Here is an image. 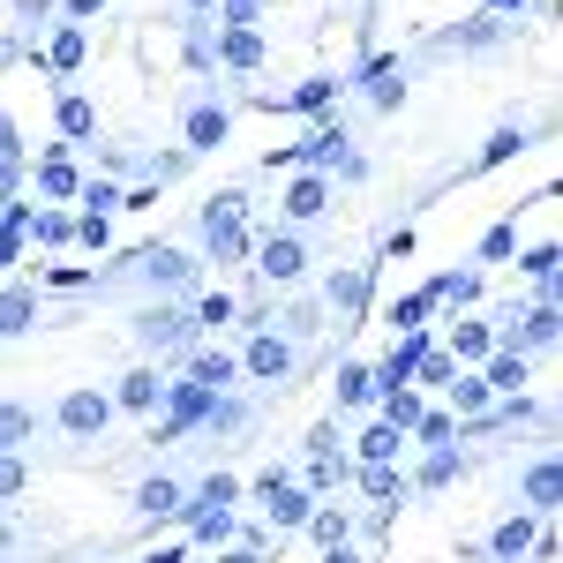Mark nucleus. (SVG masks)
Masks as SVG:
<instances>
[{"instance_id":"58836bf2","label":"nucleus","mask_w":563,"mask_h":563,"mask_svg":"<svg viewBox=\"0 0 563 563\" xmlns=\"http://www.w3.org/2000/svg\"><path fill=\"white\" fill-rule=\"evenodd\" d=\"M0 496H23V459L15 451H0Z\"/></svg>"},{"instance_id":"a19ab883","label":"nucleus","mask_w":563,"mask_h":563,"mask_svg":"<svg viewBox=\"0 0 563 563\" xmlns=\"http://www.w3.org/2000/svg\"><path fill=\"white\" fill-rule=\"evenodd\" d=\"M361 488H368V496H398V474H390V466H368Z\"/></svg>"},{"instance_id":"49530a36","label":"nucleus","mask_w":563,"mask_h":563,"mask_svg":"<svg viewBox=\"0 0 563 563\" xmlns=\"http://www.w3.org/2000/svg\"><path fill=\"white\" fill-rule=\"evenodd\" d=\"M15 8H23V15H45V8H53V0H15Z\"/></svg>"},{"instance_id":"e433bc0d","label":"nucleus","mask_w":563,"mask_h":563,"mask_svg":"<svg viewBox=\"0 0 563 563\" xmlns=\"http://www.w3.org/2000/svg\"><path fill=\"white\" fill-rule=\"evenodd\" d=\"M413 429H421V443H435V451H443V443H451V413H421Z\"/></svg>"},{"instance_id":"c9c22d12","label":"nucleus","mask_w":563,"mask_h":563,"mask_svg":"<svg viewBox=\"0 0 563 563\" xmlns=\"http://www.w3.org/2000/svg\"><path fill=\"white\" fill-rule=\"evenodd\" d=\"M511 249H519V225H496V233L481 241V256H488V263H504V256H511Z\"/></svg>"},{"instance_id":"5701e85b","label":"nucleus","mask_w":563,"mask_h":563,"mask_svg":"<svg viewBox=\"0 0 563 563\" xmlns=\"http://www.w3.org/2000/svg\"><path fill=\"white\" fill-rule=\"evenodd\" d=\"M519 339H526V346H549V339H556V308H549V301L526 308V316H519Z\"/></svg>"},{"instance_id":"37998d69","label":"nucleus","mask_w":563,"mask_h":563,"mask_svg":"<svg viewBox=\"0 0 563 563\" xmlns=\"http://www.w3.org/2000/svg\"><path fill=\"white\" fill-rule=\"evenodd\" d=\"M421 316H429V294H413V301H398V331H413Z\"/></svg>"},{"instance_id":"473e14b6","label":"nucleus","mask_w":563,"mask_h":563,"mask_svg":"<svg viewBox=\"0 0 563 563\" xmlns=\"http://www.w3.org/2000/svg\"><path fill=\"white\" fill-rule=\"evenodd\" d=\"M331 90H339V84H301L286 106H294V113H323V106H331Z\"/></svg>"},{"instance_id":"ddd939ff","label":"nucleus","mask_w":563,"mask_h":563,"mask_svg":"<svg viewBox=\"0 0 563 563\" xmlns=\"http://www.w3.org/2000/svg\"><path fill=\"white\" fill-rule=\"evenodd\" d=\"M541 533H533V519H511V526H496V563H519L526 549H533Z\"/></svg>"},{"instance_id":"c03bdc74","label":"nucleus","mask_w":563,"mask_h":563,"mask_svg":"<svg viewBox=\"0 0 563 563\" xmlns=\"http://www.w3.org/2000/svg\"><path fill=\"white\" fill-rule=\"evenodd\" d=\"M98 8H106V0H68V15H76V23H84V15H98Z\"/></svg>"},{"instance_id":"a211bd4d","label":"nucleus","mask_w":563,"mask_h":563,"mask_svg":"<svg viewBox=\"0 0 563 563\" xmlns=\"http://www.w3.org/2000/svg\"><path fill=\"white\" fill-rule=\"evenodd\" d=\"M488 390H519L526 384V361L519 353H488V376H481Z\"/></svg>"},{"instance_id":"f03ea898","label":"nucleus","mask_w":563,"mask_h":563,"mask_svg":"<svg viewBox=\"0 0 563 563\" xmlns=\"http://www.w3.org/2000/svg\"><path fill=\"white\" fill-rule=\"evenodd\" d=\"M106 421H113V398H106V390H68V398H60V429L68 435H98Z\"/></svg>"},{"instance_id":"f8f14e48","label":"nucleus","mask_w":563,"mask_h":563,"mask_svg":"<svg viewBox=\"0 0 563 563\" xmlns=\"http://www.w3.org/2000/svg\"><path fill=\"white\" fill-rule=\"evenodd\" d=\"M158 376H151V368H135V376H121V406H129V413H151V406H158Z\"/></svg>"},{"instance_id":"3c124183","label":"nucleus","mask_w":563,"mask_h":563,"mask_svg":"<svg viewBox=\"0 0 563 563\" xmlns=\"http://www.w3.org/2000/svg\"><path fill=\"white\" fill-rule=\"evenodd\" d=\"M188 8H211V0H188Z\"/></svg>"},{"instance_id":"f3484780","label":"nucleus","mask_w":563,"mask_h":563,"mask_svg":"<svg viewBox=\"0 0 563 563\" xmlns=\"http://www.w3.org/2000/svg\"><path fill=\"white\" fill-rule=\"evenodd\" d=\"M413 421H421V398H413V390H384V429H413Z\"/></svg>"},{"instance_id":"dca6fc26","label":"nucleus","mask_w":563,"mask_h":563,"mask_svg":"<svg viewBox=\"0 0 563 563\" xmlns=\"http://www.w3.org/2000/svg\"><path fill=\"white\" fill-rule=\"evenodd\" d=\"M301 158H308V166H331V158H346V129H316V135L301 143Z\"/></svg>"},{"instance_id":"a878e982","label":"nucleus","mask_w":563,"mask_h":563,"mask_svg":"<svg viewBox=\"0 0 563 563\" xmlns=\"http://www.w3.org/2000/svg\"><path fill=\"white\" fill-rule=\"evenodd\" d=\"M308 533H316L323 549H346V511H308Z\"/></svg>"},{"instance_id":"7ed1b4c3","label":"nucleus","mask_w":563,"mask_h":563,"mask_svg":"<svg viewBox=\"0 0 563 563\" xmlns=\"http://www.w3.org/2000/svg\"><path fill=\"white\" fill-rule=\"evenodd\" d=\"M301 263H308V249L294 241V233H271V241L256 249V271L271 278V286H294V278H301Z\"/></svg>"},{"instance_id":"20e7f679","label":"nucleus","mask_w":563,"mask_h":563,"mask_svg":"<svg viewBox=\"0 0 563 563\" xmlns=\"http://www.w3.org/2000/svg\"><path fill=\"white\" fill-rule=\"evenodd\" d=\"M256 496H263V511H271L278 526H308V488H294L286 474H263Z\"/></svg>"},{"instance_id":"8fccbe9b","label":"nucleus","mask_w":563,"mask_h":563,"mask_svg":"<svg viewBox=\"0 0 563 563\" xmlns=\"http://www.w3.org/2000/svg\"><path fill=\"white\" fill-rule=\"evenodd\" d=\"M496 8H526V0H496Z\"/></svg>"},{"instance_id":"4468645a","label":"nucleus","mask_w":563,"mask_h":563,"mask_svg":"<svg viewBox=\"0 0 563 563\" xmlns=\"http://www.w3.org/2000/svg\"><path fill=\"white\" fill-rule=\"evenodd\" d=\"M488 353H496V339H488L481 323H459V331H451V361H488Z\"/></svg>"},{"instance_id":"cd10ccee","label":"nucleus","mask_w":563,"mask_h":563,"mask_svg":"<svg viewBox=\"0 0 563 563\" xmlns=\"http://www.w3.org/2000/svg\"><path fill=\"white\" fill-rule=\"evenodd\" d=\"M45 60H53V68H60V76H68V68H76V60H84V31H76V23H68V31H60V38H53V53H45Z\"/></svg>"},{"instance_id":"de8ad7c7","label":"nucleus","mask_w":563,"mask_h":563,"mask_svg":"<svg viewBox=\"0 0 563 563\" xmlns=\"http://www.w3.org/2000/svg\"><path fill=\"white\" fill-rule=\"evenodd\" d=\"M225 563H263V556H256V549H233V556H225Z\"/></svg>"},{"instance_id":"4be33fe9","label":"nucleus","mask_w":563,"mask_h":563,"mask_svg":"<svg viewBox=\"0 0 563 563\" xmlns=\"http://www.w3.org/2000/svg\"><path fill=\"white\" fill-rule=\"evenodd\" d=\"M398 60H368V98H376V106H398Z\"/></svg>"},{"instance_id":"ea45409f","label":"nucleus","mask_w":563,"mask_h":563,"mask_svg":"<svg viewBox=\"0 0 563 563\" xmlns=\"http://www.w3.org/2000/svg\"><path fill=\"white\" fill-rule=\"evenodd\" d=\"M511 151H526V135H519V129H504V135H488V151H481V158H488V166H496V158H511Z\"/></svg>"},{"instance_id":"1a4fd4ad","label":"nucleus","mask_w":563,"mask_h":563,"mask_svg":"<svg viewBox=\"0 0 563 563\" xmlns=\"http://www.w3.org/2000/svg\"><path fill=\"white\" fill-rule=\"evenodd\" d=\"M323 203H331V188H323V180H316V174H301V180H294V188H286V211H294V218H316V211H323Z\"/></svg>"},{"instance_id":"f257e3e1","label":"nucleus","mask_w":563,"mask_h":563,"mask_svg":"<svg viewBox=\"0 0 563 563\" xmlns=\"http://www.w3.org/2000/svg\"><path fill=\"white\" fill-rule=\"evenodd\" d=\"M203 241H211L218 263H233L241 249H249V233H241V196H233V188L211 196V211H203Z\"/></svg>"},{"instance_id":"c85d7f7f","label":"nucleus","mask_w":563,"mask_h":563,"mask_svg":"<svg viewBox=\"0 0 563 563\" xmlns=\"http://www.w3.org/2000/svg\"><path fill=\"white\" fill-rule=\"evenodd\" d=\"M526 504H533V511L556 504V466H533V474H526Z\"/></svg>"},{"instance_id":"7c9ffc66","label":"nucleus","mask_w":563,"mask_h":563,"mask_svg":"<svg viewBox=\"0 0 563 563\" xmlns=\"http://www.w3.org/2000/svg\"><path fill=\"white\" fill-rule=\"evenodd\" d=\"M31 233H38L45 249H60V241H68L76 225H68V218H60V211H38V218H31Z\"/></svg>"},{"instance_id":"aec40b11","label":"nucleus","mask_w":563,"mask_h":563,"mask_svg":"<svg viewBox=\"0 0 563 563\" xmlns=\"http://www.w3.org/2000/svg\"><path fill=\"white\" fill-rule=\"evenodd\" d=\"M368 398H376V368H361V361H353L346 376H339V406H368Z\"/></svg>"},{"instance_id":"2f4dec72","label":"nucleus","mask_w":563,"mask_h":563,"mask_svg":"<svg viewBox=\"0 0 563 563\" xmlns=\"http://www.w3.org/2000/svg\"><path fill=\"white\" fill-rule=\"evenodd\" d=\"M98 129V113H90L84 98H68V106H60V135H90Z\"/></svg>"},{"instance_id":"39448f33","label":"nucleus","mask_w":563,"mask_h":563,"mask_svg":"<svg viewBox=\"0 0 563 563\" xmlns=\"http://www.w3.org/2000/svg\"><path fill=\"white\" fill-rule=\"evenodd\" d=\"M135 331H143V346H188V331H196V323H188L180 308H151Z\"/></svg>"},{"instance_id":"393cba45","label":"nucleus","mask_w":563,"mask_h":563,"mask_svg":"<svg viewBox=\"0 0 563 563\" xmlns=\"http://www.w3.org/2000/svg\"><path fill=\"white\" fill-rule=\"evenodd\" d=\"M361 459H368V466H390V459H398V429H384V421H376V429L361 435Z\"/></svg>"},{"instance_id":"bb28decb","label":"nucleus","mask_w":563,"mask_h":563,"mask_svg":"<svg viewBox=\"0 0 563 563\" xmlns=\"http://www.w3.org/2000/svg\"><path fill=\"white\" fill-rule=\"evenodd\" d=\"M451 406H459V413H481V406H488V384H481V376H451Z\"/></svg>"},{"instance_id":"0eeeda50","label":"nucleus","mask_w":563,"mask_h":563,"mask_svg":"<svg viewBox=\"0 0 563 563\" xmlns=\"http://www.w3.org/2000/svg\"><path fill=\"white\" fill-rule=\"evenodd\" d=\"M211 406H218V398H211L203 384H174V429H188V421H203ZM174 429H166V435H174Z\"/></svg>"},{"instance_id":"412c9836","label":"nucleus","mask_w":563,"mask_h":563,"mask_svg":"<svg viewBox=\"0 0 563 563\" xmlns=\"http://www.w3.org/2000/svg\"><path fill=\"white\" fill-rule=\"evenodd\" d=\"M135 504H143L151 519H166V511H180V488H174V481H143V488H135Z\"/></svg>"},{"instance_id":"09e8293b","label":"nucleus","mask_w":563,"mask_h":563,"mask_svg":"<svg viewBox=\"0 0 563 563\" xmlns=\"http://www.w3.org/2000/svg\"><path fill=\"white\" fill-rule=\"evenodd\" d=\"M331 563H353V556H346V549H331Z\"/></svg>"},{"instance_id":"9d476101","label":"nucleus","mask_w":563,"mask_h":563,"mask_svg":"<svg viewBox=\"0 0 563 563\" xmlns=\"http://www.w3.org/2000/svg\"><path fill=\"white\" fill-rule=\"evenodd\" d=\"M188 143H196V151H218V143H225V113H218V106H196V113H188Z\"/></svg>"},{"instance_id":"423d86ee","label":"nucleus","mask_w":563,"mask_h":563,"mask_svg":"<svg viewBox=\"0 0 563 563\" xmlns=\"http://www.w3.org/2000/svg\"><path fill=\"white\" fill-rule=\"evenodd\" d=\"M286 368H294V346H286V339H271V331H263L256 346H249V376H263V384H278V376H286Z\"/></svg>"},{"instance_id":"79ce46f5","label":"nucleus","mask_w":563,"mask_h":563,"mask_svg":"<svg viewBox=\"0 0 563 563\" xmlns=\"http://www.w3.org/2000/svg\"><path fill=\"white\" fill-rule=\"evenodd\" d=\"M196 323H233V294H211V301H203V316H196Z\"/></svg>"},{"instance_id":"2eb2a0df","label":"nucleus","mask_w":563,"mask_h":563,"mask_svg":"<svg viewBox=\"0 0 563 563\" xmlns=\"http://www.w3.org/2000/svg\"><path fill=\"white\" fill-rule=\"evenodd\" d=\"M31 316H38V294H0V331H8V339L31 331Z\"/></svg>"},{"instance_id":"a18cd8bd","label":"nucleus","mask_w":563,"mask_h":563,"mask_svg":"<svg viewBox=\"0 0 563 563\" xmlns=\"http://www.w3.org/2000/svg\"><path fill=\"white\" fill-rule=\"evenodd\" d=\"M143 563H188V556H180V549H158V556H143Z\"/></svg>"},{"instance_id":"9b49d317","label":"nucleus","mask_w":563,"mask_h":563,"mask_svg":"<svg viewBox=\"0 0 563 563\" xmlns=\"http://www.w3.org/2000/svg\"><path fill=\"white\" fill-rule=\"evenodd\" d=\"M143 271H151L158 286H188V271H196V263L180 256V249H151V256H143Z\"/></svg>"},{"instance_id":"6e6552de","label":"nucleus","mask_w":563,"mask_h":563,"mask_svg":"<svg viewBox=\"0 0 563 563\" xmlns=\"http://www.w3.org/2000/svg\"><path fill=\"white\" fill-rule=\"evenodd\" d=\"M233 376H241V368H233V353H196V376H188V384H203V390L218 398Z\"/></svg>"},{"instance_id":"b1692460","label":"nucleus","mask_w":563,"mask_h":563,"mask_svg":"<svg viewBox=\"0 0 563 563\" xmlns=\"http://www.w3.org/2000/svg\"><path fill=\"white\" fill-rule=\"evenodd\" d=\"M218 53H225L233 68H256V60H263V38H256V31H225V45H218Z\"/></svg>"},{"instance_id":"6ab92c4d","label":"nucleus","mask_w":563,"mask_h":563,"mask_svg":"<svg viewBox=\"0 0 563 563\" xmlns=\"http://www.w3.org/2000/svg\"><path fill=\"white\" fill-rule=\"evenodd\" d=\"M38 188H45V196H76L84 180H76V166H68V158L53 151V158H45V166H38Z\"/></svg>"},{"instance_id":"72a5a7b5","label":"nucleus","mask_w":563,"mask_h":563,"mask_svg":"<svg viewBox=\"0 0 563 563\" xmlns=\"http://www.w3.org/2000/svg\"><path fill=\"white\" fill-rule=\"evenodd\" d=\"M233 496H241V481H233V474H211V481H203V496H196V504H218V511H225Z\"/></svg>"},{"instance_id":"c756f323","label":"nucleus","mask_w":563,"mask_h":563,"mask_svg":"<svg viewBox=\"0 0 563 563\" xmlns=\"http://www.w3.org/2000/svg\"><path fill=\"white\" fill-rule=\"evenodd\" d=\"M15 443H31V413L23 406H0V451H15Z\"/></svg>"},{"instance_id":"f704fd0d","label":"nucleus","mask_w":563,"mask_h":563,"mask_svg":"<svg viewBox=\"0 0 563 563\" xmlns=\"http://www.w3.org/2000/svg\"><path fill=\"white\" fill-rule=\"evenodd\" d=\"M361 294H368V278H361V271H346V278H331V301H339V308H361Z\"/></svg>"},{"instance_id":"4c0bfd02","label":"nucleus","mask_w":563,"mask_h":563,"mask_svg":"<svg viewBox=\"0 0 563 563\" xmlns=\"http://www.w3.org/2000/svg\"><path fill=\"white\" fill-rule=\"evenodd\" d=\"M451 474H459V451H451V443H443V451H435L429 466H421V481H429V488H435V481H451Z\"/></svg>"}]
</instances>
